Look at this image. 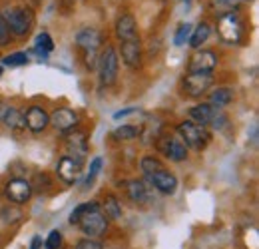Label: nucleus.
Wrapping results in <instances>:
<instances>
[{"label":"nucleus","mask_w":259,"mask_h":249,"mask_svg":"<svg viewBox=\"0 0 259 249\" xmlns=\"http://www.w3.org/2000/svg\"><path fill=\"white\" fill-rule=\"evenodd\" d=\"M102 42H104L102 32L96 30V28H92V26L82 28V30L76 34V46H78V48L82 50V54H84V64H86V68H90V70L96 68Z\"/></svg>","instance_id":"obj_1"},{"label":"nucleus","mask_w":259,"mask_h":249,"mask_svg":"<svg viewBox=\"0 0 259 249\" xmlns=\"http://www.w3.org/2000/svg\"><path fill=\"white\" fill-rule=\"evenodd\" d=\"M178 136L180 140L186 144V148H192L195 152H201L207 148V144L211 142V134L205 126H199L192 120H184L178 124Z\"/></svg>","instance_id":"obj_2"},{"label":"nucleus","mask_w":259,"mask_h":249,"mask_svg":"<svg viewBox=\"0 0 259 249\" xmlns=\"http://www.w3.org/2000/svg\"><path fill=\"white\" fill-rule=\"evenodd\" d=\"M98 78L102 86H114L118 80V68H120V58L118 52L114 50V46H106L100 56H98Z\"/></svg>","instance_id":"obj_3"},{"label":"nucleus","mask_w":259,"mask_h":249,"mask_svg":"<svg viewBox=\"0 0 259 249\" xmlns=\"http://www.w3.org/2000/svg\"><path fill=\"white\" fill-rule=\"evenodd\" d=\"M218 32L226 44H239L245 36V26L241 16L237 12H226L218 22Z\"/></svg>","instance_id":"obj_4"},{"label":"nucleus","mask_w":259,"mask_h":249,"mask_svg":"<svg viewBox=\"0 0 259 249\" xmlns=\"http://www.w3.org/2000/svg\"><path fill=\"white\" fill-rule=\"evenodd\" d=\"M76 225L80 227V231H82L86 237L96 239V237L106 233V229H108V218L102 214L100 208H96V210H90L88 214H84Z\"/></svg>","instance_id":"obj_5"},{"label":"nucleus","mask_w":259,"mask_h":249,"mask_svg":"<svg viewBox=\"0 0 259 249\" xmlns=\"http://www.w3.org/2000/svg\"><path fill=\"white\" fill-rule=\"evenodd\" d=\"M8 28H10V34H16V36H24L28 34L30 28H32V14L26 10V8H8L6 12H2Z\"/></svg>","instance_id":"obj_6"},{"label":"nucleus","mask_w":259,"mask_h":249,"mask_svg":"<svg viewBox=\"0 0 259 249\" xmlns=\"http://www.w3.org/2000/svg\"><path fill=\"white\" fill-rule=\"evenodd\" d=\"M4 195L8 197L10 203L24 205V203H28V199L32 195V184L28 180H22V178H12L4 186Z\"/></svg>","instance_id":"obj_7"},{"label":"nucleus","mask_w":259,"mask_h":249,"mask_svg":"<svg viewBox=\"0 0 259 249\" xmlns=\"http://www.w3.org/2000/svg\"><path fill=\"white\" fill-rule=\"evenodd\" d=\"M158 152L163 154L169 161H184L188 159V148L180 140V136H163L158 140Z\"/></svg>","instance_id":"obj_8"},{"label":"nucleus","mask_w":259,"mask_h":249,"mask_svg":"<svg viewBox=\"0 0 259 249\" xmlns=\"http://www.w3.org/2000/svg\"><path fill=\"white\" fill-rule=\"evenodd\" d=\"M218 54L213 50H197L188 62L190 74H211L218 66Z\"/></svg>","instance_id":"obj_9"},{"label":"nucleus","mask_w":259,"mask_h":249,"mask_svg":"<svg viewBox=\"0 0 259 249\" xmlns=\"http://www.w3.org/2000/svg\"><path fill=\"white\" fill-rule=\"evenodd\" d=\"M82 168H84V161H82V159L72 157V156H62L58 159V163H56V174H58V178H60L64 184L72 186V184L80 178Z\"/></svg>","instance_id":"obj_10"},{"label":"nucleus","mask_w":259,"mask_h":249,"mask_svg":"<svg viewBox=\"0 0 259 249\" xmlns=\"http://www.w3.org/2000/svg\"><path fill=\"white\" fill-rule=\"evenodd\" d=\"M213 84V74H188L184 78V92L190 98H201Z\"/></svg>","instance_id":"obj_11"},{"label":"nucleus","mask_w":259,"mask_h":249,"mask_svg":"<svg viewBox=\"0 0 259 249\" xmlns=\"http://www.w3.org/2000/svg\"><path fill=\"white\" fill-rule=\"evenodd\" d=\"M64 144H66V150H68L66 156L78 157V159L84 161V157L88 154V140H86V134H82V132H66Z\"/></svg>","instance_id":"obj_12"},{"label":"nucleus","mask_w":259,"mask_h":249,"mask_svg":"<svg viewBox=\"0 0 259 249\" xmlns=\"http://www.w3.org/2000/svg\"><path fill=\"white\" fill-rule=\"evenodd\" d=\"M120 52H122V60H124V64L128 68L138 70L142 66V44H140V38L124 40L120 44Z\"/></svg>","instance_id":"obj_13"},{"label":"nucleus","mask_w":259,"mask_h":249,"mask_svg":"<svg viewBox=\"0 0 259 249\" xmlns=\"http://www.w3.org/2000/svg\"><path fill=\"white\" fill-rule=\"evenodd\" d=\"M24 122H26V128L32 132V134H40L44 132L48 126H50V116L44 108L40 106H30L24 114Z\"/></svg>","instance_id":"obj_14"},{"label":"nucleus","mask_w":259,"mask_h":249,"mask_svg":"<svg viewBox=\"0 0 259 249\" xmlns=\"http://www.w3.org/2000/svg\"><path fill=\"white\" fill-rule=\"evenodd\" d=\"M50 124L58 132H72L78 126V114L72 108H56L50 116Z\"/></svg>","instance_id":"obj_15"},{"label":"nucleus","mask_w":259,"mask_h":249,"mask_svg":"<svg viewBox=\"0 0 259 249\" xmlns=\"http://www.w3.org/2000/svg\"><path fill=\"white\" fill-rule=\"evenodd\" d=\"M148 180L163 195H174L176 189H178V178L167 170H162V172H156V174L148 176Z\"/></svg>","instance_id":"obj_16"},{"label":"nucleus","mask_w":259,"mask_h":249,"mask_svg":"<svg viewBox=\"0 0 259 249\" xmlns=\"http://www.w3.org/2000/svg\"><path fill=\"white\" fill-rule=\"evenodd\" d=\"M218 112H220V108L211 106L209 102H201V104H197V106H194L190 110V118H192V122H195V124L207 128V126L211 124V120L215 118Z\"/></svg>","instance_id":"obj_17"},{"label":"nucleus","mask_w":259,"mask_h":249,"mask_svg":"<svg viewBox=\"0 0 259 249\" xmlns=\"http://www.w3.org/2000/svg\"><path fill=\"white\" fill-rule=\"evenodd\" d=\"M124 187H126V195L130 201H134L138 205H144L150 201V189L142 180H130Z\"/></svg>","instance_id":"obj_18"},{"label":"nucleus","mask_w":259,"mask_h":249,"mask_svg":"<svg viewBox=\"0 0 259 249\" xmlns=\"http://www.w3.org/2000/svg\"><path fill=\"white\" fill-rule=\"evenodd\" d=\"M116 36L120 42L138 38V26H136V18L132 14H122L116 22Z\"/></svg>","instance_id":"obj_19"},{"label":"nucleus","mask_w":259,"mask_h":249,"mask_svg":"<svg viewBox=\"0 0 259 249\" xmlns=\"http://www.w3.org/2000/svg\"><path fill=\"white\" fill-rule=\"evenodd\" d=\"M100 210H102V214L108 219H114V221H116V219L122 218V203H120L118 197L112 195V193H108V195L104 197V203L100 205Z\"/></svg>","instance_id":"obj_20"},{"label":"nucleus","mask_w":259,"mask_h":249,"mask_svg":"<svg viewBox=\"0 0 259 249\" xmlns=\"http://www.w3.org/2000/svg\"><path fill=\"white\" fill-rule=\"evenodd\" d=\"M2 122H4L6 128H10V130H14V132H22V130L26 128L24 114H22L20 110L12 108V106L6 110V114H4V118H2Z\"/></svg>","instance_id":"obj_21"},{"label":"nucleus","mask_w":259,"mask_h":249,"mask_svg":"<svg viewBox=\"0 0 259 249\" xmlns=\"http://www.w3.org/2000/svg\"><path fill=\"white\" fill-rule=\"evenodd\" d=\"M231 100H233V90L227 88V86L215 88V90H211V94H209V104L215 106V108H220V110L229 106Z\"/></svg>","instance_id":"obj_22"},{"label":"nucleus","mask_w":259,"mask_h":249,"mask_svg":"<svg viewBox=\"0 0 259 249\" xmlns=\"http://www.w3.org/2000/svg\"><path fill=\"white\" fill-rule=\"evenodd\" d=\"M0 218H2V221H4L6 225H14V223H18V221L24 219V212H22L18 205L8 203V205H4V208L0 210Z\"/></svg>","instance_id":"obj_23"},{"label":"nucleus","mask_w":259,"mask_h":249,"mask_svg":"<svg viewBox=\"0 0 259 249\" xmlns=\"http://www.w3.org/2000/svg\"><path fill=\"white\" fill-rule=\"evenodd\" d=\"M209 34H211V28H209V24H207V22L197 24V28L190 34V46L195 48V50H197V48H201V44H203V42H207Z\"/></svg>","instance_id":"obj_24"},{"label":"nucleus","mask_w":259,"mask_h":249,"mask_svg":"<svg viewBox=\"0 0 259 249\" xmlns=\"http://www.w3.org/2000/svg\"><path fill=\"white\" fill-rule=\"evenodd\" d=\"M140 168H142V172L146 174V178H148V176H152V174H156V172H162V170H165V165H163L162 159H158V157H154V156L142 157Z\"/></svg>","instance_id":"obj_25"},{"label":"nucleus","mask_w":259,"mask_h":249,"mask_svg":"<svg viewBox=\"0 0 259 249\" xmlns=\"http://www.w3.org/2000/svg\"><path fill=\"white\" fill-rule=\"evenodd\" d=\"M140 136V128L132 124H124L120 128L114 130V138L120 140V142H130V140H136Z\"/></svg>","instance_id":"obj_26"},{"label":"nucleus","mask_w":259,"mask_h":249,"mask_svg":"<svg viewBox=\"0 0 259 249\" xmlns=\"http://www.w3.org/2000/svg\"><path fill=\"white\" fill-rule=\"evenodd\" d=\"M36 50L42 54V58H46V56H48V52H52V50H54V42H52L50 34L42 32V34H38V36H36Z\"/></svg>","instance_id":"obj_27"},{"label":"nucleus","mask_w":259,"mask_h":249,"mask_svg":"<svg viewBox=\"0 0 259 249\" xmlns=\"http://www.w3.org/2000/svg\"><path fill=\"white\" fill-rule=\"evenodd\" d=\"M96 208H100V203H98V201H86V203L76 205V208H74V212L70 214V223H72V225H76L84 214H88L90 210H96Z\"/></svg>","instance_id":"obj_28"},{"label":"nucleus","mask_w":259,"mask_h":249,"mask_svg":"<svg viewBox=\"0 0 259 249\" xmlns=\"http://www.w3.org/2000/svg\"><path fill=\"white\" fill-rule=\"evenodd\" d=\"M2 64H6V66H24V64H28V56L24 54V52H14V54H8V56H4L2 58Z\"/></svg>","instance_id":"obj_29"},{"label":"nucleus","mask_w":259,"mask_h":249,"mask_svg":"<svg viewBox=\"0 0 259 249\" xmlns=\"http://www.w3.org/2000/svg\"><path fill=\"white\" fill-rule=\"evenodd\" d=\"M100 170H102V157H94L92 163H90V172H88V176L84 180V186L90 187L94 184V180H96V176L100 174Z\"/></svg>","instance_id":"obj_30"},{"label":"nucleus","mask_w":259,"mask_h":249,"mask_svg":"<svg viewBox=\"0 0 259 249\" xmlns=\"http://www.w3.org/2000/svg\"><path fill=\"white\" fill-rule=\"evenodd\" d=\"M190 34H192V26L190 24H180V28L176 32V38H174V44L176 46H184L190 40Z\"/></svg>","instance_id":"obj_31"},{"label":"nucleus","mask_w":259,"mask_h":249,"mask_svg":"<svg viewBox=\"0 0 259 249\" xmlns=\"http://www.w3.org/2000/svg\"><path fill=\"white\" fill-rule=\"evenodd\" d=\"M62 233L58 231V229H52L50 233H48V237H46V241H44V245L46 249H60L62 247Z\"/></svg>","instance_id":"obj_32"},{"label":"nucleus","mask_w":259,"mask_h":249,"mask_svg":"<svg viewBox=\"0 0 259 249\" xmlns=\"http://www.w3.org/2000/svg\"><path fill=\"white\" fill-rule=\"evenodd\" d=\"M74 249H104V245H102V241H98V239H92V237H84V239L76 241Z\"/></svg>","instance_id":"obj_33"},{"label":"nucleus","mask_w":259,"mask_h":249,"mask_svg":"<svg viewBox=\"0 0 259 249\" xmlns=\"http://www.w3.org/2000/svg\"><path fill=\"white\" fill-rule=\"evenodd\" d=\"M6 44H10V28L0 12V46H6Z\"/></svg>","instance_id":"obj_34"},{"label":"nucleus","mask_w":259,"mask_h":249,"mask_svg":"<svg viewBox=\"0 0 259 249\" xmlns=\"http://www.w3.org/2000/svg\"><path fill=\"white\" fill-rule=\"evenodd\" d=\"M42 247V237L40 235H36L32 239V243H30V249H40Z\"/></svg>","instance_id":"obj_35"},{"label":"nucleus","mask_w":259,"mask_h":249,"mask_svg":"<svg viewBox=\"0 0 259 249\" xmlns=\"http://www.w3.org/2000/svg\"><path fill=\"white\" fill-rule=\"evenodd\" d=\"M132 112H136L134 108H128V110H122V112H118V114H114V118L116 120H120V118H124V116H128V114H132Z\"/></svg>","instance_id":"obj_36"},{"label":"nucleus","mask_w":259,"mask_h":249,"mask_svg":"<svg viewBox=\"0 0 259 249\" xmlns=\"http://www.w3.org/2000/svg\"><path fill=\"white\" fill-rule=\"evenodd\" d=\"M8 108H10V106H8L4 100H0V122H2V118H4V114H6Z\"/></svg>","instance_id":"obj_37"},{"label":"nucleus","mask_w":259,"mask_h":249,"mask_svg":"<svg viewBox=\"0 0 259 249\" xmlns=\"http://www.w3.org/2000/svg\"><path fill=\"white\" fill-rule=\"evenodd\" d=\"M218 4H222V6H233V4H237L239 0H215Z\"/></svg>","instance_id":"obj_38"},{"label":"nucleus","mask_w":259,"mask_h":249,"mask_svg":"<svg viewBox=\"0 0 259 249\" xmlns=\"http://www.w3.org/2000/svg\"><path fill=\"white\" fill-rule=\"evenodd\" d=\"M0 76H2V68H0Z\"/></svg>","instance_id":"obj_39"}]
</instances>
